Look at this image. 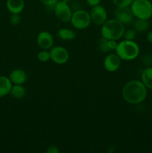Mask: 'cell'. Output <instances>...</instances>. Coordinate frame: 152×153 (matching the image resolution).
<instances>
[{"label":"cell","mask_w":152,"mask_h":153,"mask_svg":"<svg viewBox=\"0 0 152 153\" xmlns=\"http://www.w3.org/2000/svg\"><path fill=\"white\" fill-rule=\"evenodd\" d=\"M6 7L11 13H20L25 7L24 0H7Z\"/></svg>","instance_id":"4fadbf2b"},{"label":"cell","mask_w":152,"mask_h":153,"mask_svg":"<svg viewBox=\"0 0 152 153\" xmlns=\"http://www.w3.org/2000/svg\"><path fill=\"white\" fill-rule=\"evenodd\" d=\"M133 27L137 32H144L150 27V22L148 19H137L133 21Z\"/></svg>","instance_id":"2e32d148"},{"label":"cell","mask_w":152,"mask_h":153,"mask_svg":"<svg viewBox=\"0 0 152 153\" xmlns=\"http://www.w3.org/2000/svg\"><path fill=\"white\" fill-rule=\"evenodd\" d=\"M37 59L41 62H46L50 60V52L48 50L43 49L37 54Z\"/></svg>","instance_id":"ffe728a7"},{"label":"cell","mask_w":152,"mask_h":153,"mask_svg":"<svg viewBox=\"0 0 152 153\" xmlns=\"http://www.w3.org/2000/svg\"><path fill=\"white\" fill-rule=\"evenodd\" d=\"M115 16L116 19L123 25H129L134 21V14L130 7H116L115 10Z\"/></svg>","instance_id":"9c48e42d"},{"label":"cell","mask_w":152,"mask_h":153,"mask_svg":"<svg viewBox=\"0 0 152 153\" xmlns=\"http://www.w3.org/2000/svg\"><path fill=\"white\" fill-rule=\"evenodd\" d=\"M70 22L72 25L78 30L86 29L92 22L90 14L85 10H77L72 13Z\"/></svg>","instance_id":"5b68a950"},{"label":"cell","mask_w":152,"mask_h":153,"mask_svg":"<svg viewBox=\"0 0 152 153\" xmlns=\"http://www.w3.org/2000/svg\"><path fill=\"white\" fill-rule=\"evenodd\" d=\"M148 89L139 80H131L122 88V95L124 100L132 105L142 102L147 97Z\"/></svg>","instance_id":"6da1fadb"},{"label":"cell","mask_w":152,"mask_h":153,"mask_svg":"<svg viewBox=\"0 0 152 153\" xmlns=\"http://www.w3.org/2000/svg\"><path fill=\"white\" fill-rule=\"evenodd\" d=\"M130 7L137 19H149L152 16V3L149 0H134Z\"/></svg>","instance_id":"277c9868"},{"label":"cell","mask_w":152,"mask_h":153,"mask_svg":"<svg viewBox=\"0 0 152 153\" xmlns=\"http://www.w3.org/2000/svg\"><path fill=\"white\" fill-rule=\"evenodd\" d=\"M37 43L42 49L49 50L53 46L54 38L52 34L47 31H40L37 37Z\"/></svg>","instance_id":"30bf717a"},{"label":"cell","mask_w":152,"mask_h":153,"mask_svg":"<svg viewBox=\"0 0 152 153\" xmlns=\"http://www.w3.org/2000/svg\"><path fill=\"white\" fill-rule=\"evenodd\" d=\"M86 2L90 7H94L100 4L101 0H86Z\"/></svg>","instance_id":"4316f807"},{"label":"cell","mask_w":152,"mask_h":153,"mask_svg":"<svg viewBox=\"0 0 152 153\" xmlns=\"http://www.w3.org/2000/svg\"><path fill=\"white\" fill-rule=\"evenodd\" d=\"M141 81L147 89L152 90V67H148L143 70Z\"/></svg>","instance_id":"9a60e30c"},{"label":"cell","mask_w":152,"mask_h":153,"mask_svg":"<svg viewBox=\"0 0 152 153\" xmlns=\"http://www.w3.org/2000/svg\"><path fill=\"white\" fill-rule=\"evenodd\" d=\"M89 14H90L92 22L97 25H101L107 19V10L104 6L101 5L100 4L92 7Z\"/></svg>","instance_id":"ba28073f"},{"label":"cell","mask_w":152,"mask_h":153,"mask_svg":"<svg viewBox=\"0 0 152 153\" xmlns=\"http://www.w3.org/2000/svg\"><path fill=\"white\" fill-rule=\"evenodd\" d=\"M47 153H59L60 150L58 149V148L55 145H52V146H49L48 147L47 150H46Z\"/></svg>","instance_id":"484cf974"},{"label":"cell","mask_w":152,"mask_h":153,"mask_svg":"<svg viewBox=\"0 0 152 153\" xmlns=\"http://www.w3.org/2000/svg\"><path fill=\"white\" fill-rule=\"evenodd\" d=\"M13 83L9 78L0 76V98L10 94Z\"/></svg>","instance_id":"5bb4252c"},{"label":"cell","mask_w":152,"mask_h":153,"mask_svg":"<svg viewBox=\"0 0 152 153\" xmlns=\"http://www.w3.org/2000/svg\"><path fill=\"white\" fill-rule=\"evenodd\" d=\"M10 22L13 25H19L21 22V16L19 13H12L10 17Z\"/></svg>","instance_id":"603a6c76"},{"label":"cell","mask_w":152,"mask_h":153,"mask_svg":"<svg viewBox=\"0 0 152 153\" xmlns=\"http://www.w3.org/2000/svg\"><path fill=\"white\" fill-rule=\"evenodd\" d=\"M62 1H65V2H66V3H69L70 1H71V0H62Z\"/></svg>","instance_id":"f1b7e54d"},{"label":"cell","mask_w":152,"mask_h":153,"mask_svg":"<svg viewBox=\"0 0 152 153\" xmlns=\"http://www.w3.org/2000/svg\"><path fill=\"white\" fill-rule=\"evenodd\" d=\"M10 95L15 99H22L25 96L26 91L22 85H14L10 92Z\"/></svg>","instance_id":"ac0fdd59"},{"label":"cell","mask_w":152,"mask_h":153,"mask_svg":"<svg viewBox=\"0 0 152 153\" xmlns=\"http://www.w3.org/2000/svg\"><path fill=\"white\" fill-rule=\"evenodd\" d=\"M125 28V25L116 19H107L104 24L101 25V37L107 40H120L123 37Z\"/></svg>","instance_id":"7a4b0ae2"},{"label":"cell","mask_w":152,"mask_h":153,"mask_svg":"<svg viewBox=\"0 0 152 153\" xmlns=\"http://www.w3.org/2000/svg\"><path fill=\"white\" fill-rule=\"evenodd\" d=\"M104 67L107 71L113 73L117 71L121 65V58L116 53L109 54L104 60Z\"/></svg>","instance_id":"8fae6325"},{"label":"cell","mask_w":152,"mask_h":153,"mask_svg":"<svg viewBox=\"0 0 152 153\" xmlns=\"http://www.w3.org/2000/svg\"><path fill=\"white\" fill-rule=\"evenodd\" d=\"M134 0H113L116 7H130Z\"/></svg>","instance_id":"44dd1931"},{"label":"cell","mask_w":152,"mask_h":153,"mask_svg":"<svg viewBox=\"0 0 152 153\" xmlns=\"http://www.w3.org/2000/svg\"><path fill=\"white\" fill-rule=\"evenodd\" d=\"M116 54L124 61H133L139 55V47L134 40H124L118 43Z\"/></svg>","instance_id":"3957f363"},{"label":"cell","mask_w":152,"mask_h":153,"mask_svg":"<svg viewBox=\"0 0 152 153\" xmlns=\"http://www.w3.org/2000/svg\"><path fill=\"white\" fill-rule=\"evenodd\" d=\"M57 35L63 40H72L75 39L76 34L74 31L69 28H61L57 33Z\"/></svg>","instance_id":"e0dca14e"},{"label":"cell","mask_w":152,"mask_h":153,"mask_svg":"<svg viewBox=\"0 0 152 153\" xmlns=\"http://www.w3.org/2000/svg\"><path fill=\"white\" fill-rule=\"evenodd\" d=\"M54 11L56 17L61 22H68L71 20L72 12L70 6L69 5V3L65 2L62 0L58 1L54 7Z\"/></svg>","instance_id":"8992f818"},{"label":"cell","mask_w":152,"mask_h":153,"mask_svg":"<svg viewBox=\"0 0 152 153\" xmlns=\"http://www.w3.org/2000/svg\"><path fill=\"white\" fill-rule=\"evenodd\" d=\"M146 39H147L148 42L152 44V31H149L147 34V36H146Z\"/></svg>","instance_id":"83f0119b"},{"label":"cell","mask_w":152,"mask_h":153,"mask_svg":"<svg viewBox=\"0 0 152 153\" xmlns=\"http://www.w3.org/2000/svg\"><path fill=\"white\" fill-rule=\"evenodd\" d=\"M9 79L13 85H23L27 80V74L22 69H15L10 73Z\"/></svg>","instance_id":"7c38bea8"},{"label":"cell","mask_w":152,"mask_h":153,"mask_svg":"<svg viewBox=\"0 0 152 153\" xmlns=\"http://www.w3.org/2000/svg\"><path fill=\"white\" fill-rule=\"evenodd\" d=\"M58 1L59 0H40L43 5L47 7H53V8Z\"/></svg>","instance_id":"cb8c5ba5"},{"label":"cell","mask_w":152,"mask_h":153,"mask_svg":"<svg viewBox=\"0 0 152 153\" xmlns=\"http://www.w3.org/2000/svg\"><path fill=\"white\" fill-rule=\"evenodd\" d=\"M137 36V31L134 28H131V29L125 30L124 33V36L125 40H134Z\"/></svg>","instance_id":"7402d4cb"},{"label":"cell","mask_w":152,"mask_h":153,"mask_svg":"<svg viewBox=\"0 0 152 153\" xmlns=\"http://www.w3.org/2000/svg\"><path fill=\"white\" fill-rule=\"evenodd\" d=\"M142 61L144 64H145L148 67H151L152 65V55L147 54L145 55L142 58Z\"/></svg>","instance_id":"d4e9b609"},{"label":"cell","mask_w":152,"mask_h":153,"mask_svg":"<svg viewBox=\"0 0 152 153\" xmlns=\"http://www.w3.org/2000/svg\"><path fill=\"white\" fill-rule=\"evenodd\" d=\"M98 48L101 52H104V53L110 52V51L108 47V40L104 38V37H101L98 42Z\"/></svg>","instance_id":"d6986e66"},{"label":"cell","mask_w":152,"mask_h":153,"mask_svg":"<svg viewBox=\"0 0 152 153\" xmlns=\"http://www.w3.org/2000/svg\"><path fill=\"white\" fill-rule=\"evenodd\" d=\"M50 52V60L57 64H66L69 61V54L66 48L61 46H52L49 50Z\"/></svg>","instance_id":"52a82bcc"}]
</instances>
